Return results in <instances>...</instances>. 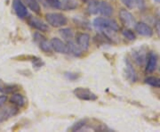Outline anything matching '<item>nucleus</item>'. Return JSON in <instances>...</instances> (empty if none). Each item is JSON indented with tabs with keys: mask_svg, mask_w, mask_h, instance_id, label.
<instances>
[{
	"mask_svg": "<svg viewBox=\"0 0 160 132\" xmlns=\"http://www.w3.org/2000/svg\"><path fill=\"white\" fill-rule=\"evenodd\" d=\"M86 120H81V121H78V122H76L73 126L71 127V130L72 131H78L80 129H82L84 127L86 126Z\"/></svg>",
	"mask_w": 160,
	"mask_h": 132,
	"instance_id": "23",
	"label": "nucleus"
},
{
	"mask_svg": "<svg viewBox=\"0 0 160 132\" xmlns=\"http://www.w3.org/2000/svg\"><path fill=\"white\" fill-rule=\"evenodd\" d=\"M28 23H29V24L32 28L38 29V30H39L41 32H46V31L49 30L48 25L46 24L44 22H42L39 19H38V18L30 16L28 19Z\"/></svg>",
	"mask_w": 160,
	"mask_h": 132,
	"instance_id": "9",
	"label": "nucleus"
},
{
	"mask_svg": "<svg viewBox=\"0 0 160 132\" xmlns=\"http://www.w3.org/2000/svg\"><path fill=\"white\" fill-rule=\"evenodd\" d=\"M25 3L31 11L36 13H39L40 6L37 0H25Z\"/></svg>",
	"mask_w": 160,
	"mask_h": 132,
	"instance_id": "18",
	"label": "nucleus"
},
{
	"mask_svg": "<svg viewBox=\"0 0 160 132\" xmlns=\"http://www.w3.org/2000/svg\"><path fill=\"white\" fill-rule=\"evenodd\" d=\"M119 18L121 22L124 23L126 27H133L135 26V19L130 12L126 9H121L119 11Z\"/></svg>",
	"mask_w": 160,
	"mask_h": 132,
	"instance_id": "6",
	"label": "nucleus"
},
{
	"mask_svg": "<svg viewBox=\"0 0 160 132\" xmlns=\"http://www.w3.org/2000/svg\"><path fill=\"white\" fill-rule=\"evenodd\" d=\"M60 33L62 36V38L66 41L72 40L73 37H74V34H73V31L70 29H62L60 30Z\"/></svg>",
	"mask_w": 160,
	"mask_h": 132,
	"instance_id": "20",
	"label": "nucleus"
},
{
	"mask_svg": "<svg viewBox=\"0 0 160 132\" xmlns=\"http://www.w3.org/2000/svg\"><path fill=\"white\" fill-rule=\"evenodd\" d=\"M145 83L149 86L160 88V78H158V77H154V76L148 77L145 79Z\"/></svg>",
	"mask_w": 160,
	"mask_h": 132,
	"instance_id": "19",
	"label": "nucleus"
},
{
	"mask_svg": "<svg viewBox=\"0 0 160 132\" xmlns=\"http://www.w3.org/2000/svg\"><path fill=\"white\" fill-rule=\"evenodd\" d=\"M79 6L77 0H61V9L63 10H74Z\"/></svg>",
	"mask_w": 160,
	"mask_h": 132,
	"instance_id": "17",
	"label": "nucleus"
},
{
	"mask_svg": "<svg viewBox=\"0 0 160 132\" xmlns=\"http://www.w3.org/2000/svg\"><path fill=\"white\" fill-rule=\"evenodd\" d=\"M6 101H7V97H6V95L0 96V107H2L6 103Z\"/></svg>",
	"mask_w": 160,
	"mask_h": 132,
	"instance_id": "28",
	"label": "nucleus"
},
{
	"mask_svg": "<svg viewBox=\"0 0 160 132\" xmlns=\"http://www.w3.org/2000/svg\"><path fill=\"white\" fill-rule=\"evenodd\" d=\"M147 64H146V72L147 73H152L156 70L157 67V55H155V53L150 52L149 55H147Z\"/></svg>",
	"mask_w": 160,
	"mask_h": 132,
	"instance_id": "13",
	"label": "nucleus"
},
{
	"mask_svg": "<svg viewBox=\"0 0 160 132\" xmlns=\"http://www.w3.org/2000/svg\"><path fill=\"white\" fill-rule=\"evenodd\" d=\"M87 12L90 14H97L101 13L103 16H110L113 13V7L106 1H99L94 2L93 0L89 2L87 7Z\"/></svg>",
	"mask_w": 160,
	"mask_h": 132,
	"instance_id": "1",
	"label": "nucleus"
},
{
	"mask_svg": "<svg viewBox=\"0 0 160 132\" xmlns=\"http://www.w3.org/2000/svg\"><path fill=\"white\" fill-rule=\"evenodd\" d=\"M122 34H123V36L126 38V39H127V40H134L135 39H136V37H135V34L132 31L131 29H125L122 30Z\"/></svg>",
	"mask_w": 160,
	"mask_h": 132,
	"instance_id": "22",
	"label": "nucleus"
},
{
	"mask_svg": "<svg viewBox=\"0 0 160 132\" xmlns=\"http://www.w3.org/2000/svg\"><path fill=\"white\" fill-rule=\"evenodd\" d=\"M155 2H157V3H158V4H160V0H154Z\"/></svg>",
	"mask_w": 160,
	"mask_h": 132,
	"instance_id": "30",
	"label": "nucleus"
},
{
	"mask_svg": "<svg viewBox=\"0 0 160 132\" xmlns=\"http://www.w3.org/2000/svg\"><path fill=\"white\" fill-rule=\"evenodd\" d=\"M132 59L134 60V62L137 63L138 65H143V63H145L146 59H147V54L146 51L142 48H139L132 52Z\"/></svg>",
	"mask_w": 160,
	"mask_h": 132,
	"instance_id": "14",
	"label": "nucleus"
},
{
	"mask_svg": "<svg viewBox=\"0 0 160 132\" xmlns=\"http://www.w3.org/2000/svg\"><path fill=\"white\" fill-rule=\"evenodd\" d=\"M18 90V86L16 85H5L0 87V91L4 92L6 94H13Z\"/></svg>",
	"mask_w": 160,
	"mask_h": 132,
	"instance_id": "21",
	"label": "nucleus"
},
{
	"mask_svg": "<svg viewBox=\"0 0 160 132\" xmlns=\"http://www.w3.org/2000/svg\"><path fill=\"white\" fill-rule=\"evenodd\" d=\"M125 63H126L125 71H126V75L127 80H129L131 82H135V81H137V74H136L135 69L133 68L132 63L128 59H126Z\"/></svg>",
	"mask_w": 160,
	"mask_h": 132,
	"instance_id": "12",
	"label": "nucleus"
},
{
	"mask_svg": "<svg viewBox=\"0 0 160 132\" xmlns=\"http://www.w3.org/2000/svg\"><path fill=\"white\" fill-rule=\"evenodd\" d=\"M46 3L52 8H60L61 7V0H45Z\"/></svg>",
	"mask_w": 160,
	"mask_h": 132,
	"instance_id": "24",
	"label": "nucleus"
},
{
	"mask_svg": "<svg viewBox=\"0 0 160 132\" xmlns=\"http://www.w3.org/2000/svg\"><path fill=\"white\" fill-rule=\"evenodd\" d=\"M134 3L137 5L139 9L142 10L145 8V0H134Z\"/></svg>",
	"mask_w": 160,
	"mask_h": 132,
	"instance_id": "27",
	"label": "nucleus"
},
{
	"mask_svg": "<svg viewBox=\"0 0 160 132\" xmlns=\"http://www.w3.org/2000/svg\"><path fill=\"white\" fill-rule=\"evenodd\" d=\"M12 7L15 12L16 15L19 18H25L28 15V10L25 5L23 4L21 0H13L12 1Z\"/></svg>",
	"mask_w": 160,
	"mask_h": 132,
	"instance_id": "8",
	"label": "nucleus"
},
{
	"mask_svg": "<svg viewBox=\"0 0 160 132\" xmlns=\"http://www.w3.org/2000/svg\"><path fill=\"white\" fill-rule=\"evenodd\" d=\"M10 103L13 105H15L16 107H22L25 105L26 101H25V98L22 94L13 93L10 98Z\"/></svg>",
	"mask_w": 160,
	"mask_h": 132,
	"instance_id": "16",
	"label": "nucleus"
},
{
	"mask_svg": "<svg viewBox=\"0 0 160 132\" xmlns=\"http://www.w3.org/2000/svg\"><path fill=\"white\" fill-rule=\"evenodd\" d=\"M52 48L53 51L59 54H69V47L67 43L63 42L58 38H52L50 41Z\"/></svg>",
	"mask_w": 160,
	"mask_h": 132,
	"instance_id": "5",
	"label": "nucleus"
},
{
	"mask_svg": "<svg viewBox=\"0 0 160 132\" xmlns=\"http://www.w3.org/2000/svg\"><path fill=\"white\" fill-rule=\"evenodd\" d=\"M74 95L78 98H79L81 100H85V101H94L97 99V96L92 93L91 90H89L88 88L85 87H77L75 88Z\"/></svg>",
	"mask_w": 160,
	"mask_h": 132,
	"instance_id": "4",
	"label": "nucleus"
},
{
	"mask_svg": "<svg viewBox=\"0 0 160 132\" xmlns=\"http://www.w3.org/2000/svg\"><path fill=\"white\" fill-rule=\"evenodd\" d=\"M65 77H66V79H68L69 81H76V80H78V77H79V75L78 74V73H75V72H65Z\"/></svg>",
	"mask_w": 160,
	"mask_h": 132,
	"instance_id": "25",
	"label": "nucleus"
},
{
	"mask_svg": "<svg viewBox=\"0 0 160 132\" xmlns=\"http://www.w3.org/2000/svg\"><path fill=\"white\" fill-rule=\"evenodd\" d=\"M77 44L82 51L88 50L90 46V35L87 33H79L77 37Z\"/></svg>",
	"mask_w": 160,
	"mask_h": 132,
	"instance_id": "10",
	"label": "nucleus"
},
{
	"mask_svg": "<svg viewBox=\"0 0 160 132\" xmlns=\"http://www.w3.org/2000/svg\"><path fill=\"white\" fill-rule=\"evenodd\" d=\"M92 24L95 28L102 29H110V30H114V31H118L119 30V26L118 23L107 17H97L95 18L92 22Z\"/></svg>",
	"mask_w": 160,
	"mask_h": 132,
	"instance_id": "2",
	"label": "nucleus"
},
{
	"mask_svg": "<svg viewBox=\"0 0 160 132\" xmlns=\"http://www.w3.org/2000/svg\"><path fill=\"white\" fill-rule=\"evenodd\" d=\"M34 40L36 42L38 43L40 49L42 51L46 52V53H51L52 50L51 43L47 40L44 36H42L40 33H36L34 35Z\"/></svg>",
	"mask_w": 160,
	"mask_h": 132,
	"instance_id": "7",
	"label": "nucleus"
},
{
	"mask_svg": "<svg viewBox=\"0 0 160 132\" xmlns=\"http://www.w3.org/2000/svg\"><path fill=\"white\" fill-rule=\"evenodd\" d=\"M46 20L48 24H50L52 27L59 28L66 25L68 23V20L66 16L60 13H49L46 14Z\"/></svg>",
	"mask_w": 160,
	"mask_h": 132,
	"instance_id": "3",
	"label": "nucleus"
},
{
	"mask_svg": "<svg viewBox=\"0 0 160 132\" xmlns=\"http://www.w3.org/2000/svg\"><path fill=\"white\" fill-rule=\"evenodd\" d=\"M18 110L16 107H7L0 112V121H4L17 114Z\"/></svg>",
	"mask_w": 160,
	"mask_h": 132,
	"instance_id": "15",
	"label": "nucleus"
},
{
	"mask_svg": "<svg viewBox=\"0 0 160 132\" xmlns=\"http://www.w3.org/2000/svg\"><path fill=\"white\" fill-rule=\"evenodd\" d=\"M121 2L127 7V8H132L134 0H121Z\"/></svg>",
	"mask_w": 160,
	"mask_h": 132,
	"instance_id": "26",
	"label": "nucleus"
},
{
	"mask_svg": "<svg viewBox=\"0 0 160 132\" xmlns=\"http://www.w3.org/2000/svg\"><path fill=\"white\" fill-rule=\"evenodd\" d=\"M135 29L138 33L144 37H151L153 35V29L151 27L144 23H138L135 24Z\"/></svg>",
	"mask_w": 160,
	"mask_h": 132,
	"instance_id": "11",
	"label": "nucleus"
},
{
	"mask_svg": "<svg viewBox=\"0 0 160 132\" xmlns=\"http://www.w3.org/2000/svg\"><path fill=\"white\" fill-rule=\"evenodd\" d=\"M83 1H85V2H91L92 0H83Z\"/></svg>",
	"mask_w": 160,
	"mask_h": 132,
	"instance_id": "31",
	"label": "nucleus"
},
{
	"mask_svg": "<svg viewBox=\"0 0 160 132\" xmlns=\"http://www.w3.org/2000/svg\"><path fill=\"white\" fill-rule=\"evenodd\" d=\"M155 27H156V30H157V32H158V35L160 36V21H158V22L156 23Z\"/></svg>",
	"mask_w": 160,
	"mask_h": 132,
	"instance_id": "29",
	"label": "nucleus"
}]
</instances>
